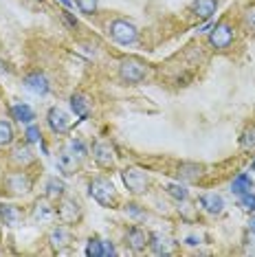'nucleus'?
I'll use <instances>...</instances> for the list:
<instances>
[{"label":"nucleus","mask_w":255,"mask_h":257,"mask_svg":"<svg viewBox=\"0 0 255 257\" xmlns=\"http://www.w3.org/2000/svg\"><path fill=\"white\" fill-rule=\"evenodd\" d=\"M200 207L205 209L207 213L218 215V213H222V209H224V200L218 194H205L200 198Z\"/></svg>","instance_id":"nucleus-11"},{"label":"nucleus","mask_w":255,"mask_h":257,"mask_svg":"<svg viewBox=\"0 0 255 257\" xmlns=\"http://www.w3.org/2000/svg\"><path fill=\"white\" fill-rule=\"evenodd\" d=\"M110 255H117V250H114V246L110 242L101 239V257H110Z\"/></svg>","instance_id":"nucleus-32"},{"label":"nucleus","mask_w":255,"mask_h":257,"mask_svg":"<svg viewBox=\"0 0 255 257\" xmlns=\"http://www.w3.org/2000/svg\"><path fill=\"white\" fill-rule=\"evenodd\" d=\"M119 75L128 84H139V81L146 79L148 66H146V62H141L139 57H125V60H121V64H119Z\"/></svg>","instance_id":"nucleus-2"},{"label":"nucleus","mask_w":255,"mask_h":257,"mask_svg":"<svg viewBox=\"0 0 255 257\" xmlns=\"http://www.w3.org/2000/svg\"><path fill=\"white\" fill-rule=\"evenodd\" d=\"M64 183L62 180H57V178H51L49 180V185H46V196L51 198V200H55V198H62L64 196Z\"/></svg>","instance_id":"nucleus-21"},{"label":"nucleus","mask_w":255,"mask_h":257,"mask_svg":"<svg viewBox=\"0 0 255 257\" xmlns=\"http://www.w3.org/2000/svg\"><path fill=\"white\" fill-rule=\"evenodd\" d=\"M165 189H167V194H170L172 198H176V200H185V198L189 196L187 189H185L183 185H174V183H172V185H167Z\"/></svg>","instance_id":"nucleus-26"},{"label":"nucleus","mask_w":255,"mask_h":257,"mask_svg":"<svg viewBox=\"0 0 255 257\" xmlns=\"http://www.w3.org/2000/svg\"><path fill=\"white\" fill-rule=\"evenodd\" d=\"M71 150H73V152H77L79 156H86V148H84V143H82V141H75V139H73V141H71Z\"/></svg>","instance_id":"nucleus-33"},{"label":"nucleus","mask_w":255,"mask_h":257,"mask_svg":"<svg viewBox=\"0 0 255 257\" xmlns=\"http://www.w3.org/2000/svg\"><path fill=\"white\" fill-rule=\"evenodd\" d=\"M71 231L64 229V226H57V229H53V233H51V244H53L55 248H62L66 246V244H71Z\"/></svg>","instance_id":"nucleus-18"},{"label":"nucleus","mask_w":255,"mask_h":257,"mask_svg":"<svg viewBox=\"0 0 255 257\" xmlns=\"http://www.w3.org/2000/svg\"><path fill=\"white\" fill-rule=\"evenodd\" d=\"M57 213H60V218L64 222H73L79 215V204L75 200H66V202H62V207H60V211Z\"/></svg>","instance_id":"nucleus-19"},{"label":"nucleus","mask_w":255,"mask_h":257,"mask_svg":"<svg viewBox=\"0 0 255 257\" xmlns=\"http://www.w3.org/2000/svg\"><path fill=\"white\" fill-rule=\"evenodd\" d=\"M244 22L248 25V29H253V31H255V5L246 7V11H244Z\"/></svg>","instance_id":"nucleus-31"},{"label":"nucleus","mask_w":255,"mask_h":257,"mask_svg":"<svg viewBox=\"0 0 255 257\" xmlns=\"http://www.w3.org/2000/svg\"><path fill=\"white\" fill-rule=\"evenodd\" d=\"M71 108H73V112L77 114L79 119H88L90 103H88V99H86L84 95H73L71 97Z\"/></svg>","instance_id":"nucleus-15"},{"label":"nucleus","mask_w":255,"mask_h":257,"mask_svg":"<svg viewBox=\"0 0 255 257\" xmlns=\"http://www.w3.org/2000/svg\"><path fill=\"white\" fill-rule=\"evenodd\" d=\"M46 121H49V127L55 134H66L68 127H71V121H68V116L62 108H51L49 114H46Z\"/></svg>","instance_id":"nucleus-6"},{"label":"nucleus","mask_w":255,"mask_h":257,"mask_svg":"<svg viewBox=\"0 0 255 257\" xmlns=\"http://www.w3.org/2000/svg\"><path fill=\"white\" fill-rule=\"evenodd\" d=\"M178 176L189 178V180H196V178L200 176V167L194 165V163H183V165L178 167Z\"/></svg>","instance_id":"nucleus-22"},{"label":"nucleus","mask_w":255,"mask_h":257,"mask_svg":"<svg viewBox=\"0 0 255 257\" xmlns=\"http://www.w3.org/2000/svg\"><path fill=\"white\" fill-rule=\"evenodd\" d=\"M233 38H235V29L231 25H227V22H220V25L213 27V31L209 33V44L216 51H224L231 46Z\"/></svg>","instance_id":"nucleus-4"},{"label":"nucleus","mask_w":255,"mask_h":257,"mask_svg":"<svg viewBox=\"0 0 255 257\" xmlns=\"http://www.w3.org/2000/svg\"><path fill=\"white\" fill-rule=\"evenodd\" d=\"M11 116H14L16 121H20V123H31V121L36 119L33 110L29 108L27 103H14V106H11Z\"/></svg>","instance_id":"nucleus-13"},{"label":"nucleus","mask_w":255,"mask_h":257,"mask_svg":"<svg viewBox=\"0 0 255 257\" xmlns=\"http://www.w3.org/2000/svg\"><path fill=\"white\" fill-rule=\"evenodd\" d=\"M218 9V0H196L194 3V14L200 20H209Z\"/></svg>","instance_id":"nucleus-12"},{"label":"nucleus","mask_w":255,"mask_h":257,"mask_svg":"<svg viewBox=\"0 0 255 257\" xmlns=\"http://www.w3.org/2000/svg\"><path fill=\"white\" fill-rule=\"evenodd\" d=\"M77 7H79L82 14L92 16L97 11V0H77Z\"/></svg>","instance_id":"nucleus-29"},{"label":"nucleus","mask_w":255,"mask_h":257,"mask_svg":"<svg viewBox=\"0 0 255 257\" xmlns=\"http://www.w3.org/2000/svg\"><path fill=\"white\" fill-rule=\"evenodd\" d=\"M187 244H189V246H196V244H198V239H196V237H187Z\"/></svg>","instance_id":"nucleus-35"},{"label":"nucleus","mask_w":255,"mask_h":257,"mask_svg":"<svg viewBox=\"0 0 255 257\" xmlns=\"http://www.w3.org/2000/svg\"><path fill=\"white\" fill-rule=\"evenodd\" d=\"M251 231H253V233H255V218H253V220H251Z\"/></svg>","instance_id":"nucleus-37"},{"label":"nucleus","mask_w":255,"mask_h":257,"mask_svg":"<svg viewBox=\"0 0 255 257\" xmlns=\"http://www.w3.org/2000/svg\"><path fill=\"white\" fill-rule=\"evenodd\" d=\"M125 211L130 213V215H135V218H139V215H141V218H143V215H146V213L141 211V209L137 207V204H125Z\"/></svg>","instance_id":"nucleus-34"},{"label":"nucleus","mask_w":255,"mask_h":257,"mask_svg":"<svg viewBox=\"0 0 255 257\" xmlns=\"http://www.w3.org/2000/svg\"><path fill=\"white\" fill-rule=\"evenodd\" d=\"M25 137H27L29 143H36V141H40V137H42V134H40V127L38 125H29Z\"/></svg>","instance_id":"nucleus-30"},{"label":"nucleus","mask_w":255,"mask_h":257,"mask_svg":"<svg viewBox=\"0 0 255 257\" xmlns=\"http://www.w3.org/2000/svg\"><path fill=\"white\" fill-rule=\"evenodd\" d=\"M240 207L244 209V211H255V194H251V191L242 194L240 196Z\"/></svg>","instance_id":"nucleus-28"},{"label":"nucleus","mask_w":255,"mask_h":257,"mask_svg":"<svg viewBox=\"0 0 255 257\" xmlns=\"http://www.w3.org/2000/svg\"><path fill=\"white\" fill-rule=\"evenodd\" d=\"M0 215H3V222L7 226H18L20 224V209L14 207V204H3L0 207Z\"/></svg>","instance_id":"nucleus-14"},{"label":"nucleus","mask_w":255,"mask_h":257,"mask_svg":"<svg viewBox=\"0 0 255 257\" xmlns=\"http://www.w3.org/2000/svg\"><path fill=\"white\" fill-rule=\"evenodd\" d=\"M14 143V127L7 121H0V145H11Z\"/></svg>","instance_id":"nucleus-23"},{"label":"nucleus","mask_w":255,"mask_h":257,"mask_svg":"<svg viewBox=\"0 0 255 257\" xmlns=\"http://www.w3.org/2000/svg\"><path fill=\"white\" fill-rule=\"evenodd\" d=\"M55 215V211H53V207H49V204H40L38 202V207H36V220H42V222H46V220H51Z\"/></svg>","instance_id":"nucleus-24"},{"label":"nucleus","mask_w":255,"mask_h":257,"mask_svg":"<svg viewBox=\"0 0 255 257\" xmlns=\"http://www.w3.org/2000/svg\"><path fill=\"white\" fill-rule=\"evenodd\" d=\"M108 33H110V38H112L114 42H119V44H132V42H137V38H139L137 27L132 25V22H128V20L110 22Z\"/></svg>","instance_id":"nucleus-3"},{"label":"nucleus","mask_w":255,"mask_h":257,"mask_svg":"<svg viewBox=\"0 0 255 257\" xmlns=\"http://www.w3.org/2000/svg\"><path fill=\"white\" fill-rule=\"evenodd\" d=\"M125 239H128V246L132 250H143L146 246H150L152 235H150L146 229H141V226H132V229H128Z\"/></svg>","instance_id":"nucleus-7"},{"label":"nucleus","mask_w":255,"mask_h":257,"mask_svg":"<svg viewBox=\"0 0 255 257\" xmlns=\"http://www.w3.org/2000/svg\"><path fill=\"white\" fill-rule=\"evenodd\" d=\"M240 143H242V148H244V150H255V125L248 127V130H244Z\"/></svg>","instance_id":"nucleus-25"},{"label":"nucleus","mask_w":255,"mask_h":257,"mask_svg":"<svg viewBox=\"0 0 255 257\" xmlns=\"http://www.w3.org/2000/svg\"><path fill=\"white\" fill-rule=\"evenodd\" d=\"M57 167H60L64 174H75V169H77L75 154H71V152H62V154L57 156Z\"/></svg>","instance_id":"nucleus-17"},{"label":"nucleus","mask_w":255,"mask_h":257,"mask_svg":"<svg viewBox=\"0 0 255 257\" xmlns=\"http://www.w3.org/2000/svg\"><path fill=\"white\" fill-rule=\"evenodd\" d=\"M121 178H123L125 187L132 191V194H143V191L148 189V176H146V172H141V169H137V167L123 169V172H121Z\"/></svg>","instance_id":"nucleus-5"},{"label":"nucleus","mask_w":255,"mask_h":257,"mask_svg":"<svg viewBox=\"0 0 255 257\" xmlns=\"http://www.w3.org/2000/svg\"><path fill=\"white\" fill-rule=\"evenodd\" d=\"M60 3L64 5V7H73V0H60Z\"/></svg>","instance_id":"nucleus-36"},{"label":"nucleus","mask_w":255,"mask_h":257,"mask_svg":"<svg viewBox=\"0 0 255 257\" xmlns=\"http://www.w3.org/2000/svg\"><path fill=\"white\" fill-rule=\"evenodd\" d=\"M7 187L11 194H27V191L31 189V178L22 172H16L7 178Z\"/></svg>","instance_id":"nucleus-9"},{"label":"nucleus","mask_w":255,"mask_h":257,"mask_svg":"<svg viewBox=\"0 0 255 257\" xmlns=\"http://www.w3.org/2000/svg\"><path fill=\"white\" fill-rule=\"evenodd\" d=\"M251 187H253L251 176H248V174H240V176H235L233 183H231V191L242 196V194H246V191H251Z\"/></svg>","instance_id":"nucleus-16"},{"label":"nucleus","mask_w":255,"mask_h":257,"mask_svg":"<svg viewBox=\"0 0 255 257\" xmlns=\"http://www.w3.org/2000/svg\"><path fill=\"white\" fill-rule=\"evenodd\" d=\"M25 86L36 95H46L49 92V79L42 73H31L25 77Z\"/></svg>","instance_id":"nucleus-10"},{"label":"nucleus","mask_w":255,"mask_h":257,"mask_svg":"<svg viewBox=\"0 0 255 257\" xmlns=\"http://www.w3.org/2000/svg\"><path fill=\"white\" fill-rule=\"evenodd\" d=\"M11 159H14L16 165H29V163L33 161V154L27 145H18V148L14 150V154H11Z\"/></svg>","instance_id":"nucleus-20"},{"label":"nucleus","mask_w":255,"mask_h":257,"mask_svg":"<svg viewBox=\"0 0 255 257\" xmlns=\"http://www.w3.org/2000/svg\"><path fill=\"white\" fill-rule=\"evenodd\" d=\"M88 194L95 198L101 207H112L117 202V189L108 178H95L88 185Z\"/></svg>","instance_id":"nucleus-1"},{"label":"nucleus","mask_w":255,"mask_h":257,"mask_svg":"<svg viewBox=\"0 0 255 257\" xmlns=\"http://www.w3.org/2000/svg\"><path fill=\"white\" fill-rule=\"evenodd\" d=\"M92 159L97 161L99 167H112L114 165V152L110 145L97 141V143H92Z\"/></svg>","instance_id":"nucleus-8"},{"label":"nucleus","mask_w":255,"mask_h":257,"mask_svg":"<svg viewBox=\"0 0 255 257\" xmlns=\"http://www.w3.org/2000/svg\"><path fill=\"white\" fill-rule=\"evenodd\" d=\"M86 255H88V257H101V239H97V237L88 239V246H86Z\"/></svg>","instance_id":"nucleus-27"}]
</instances>
